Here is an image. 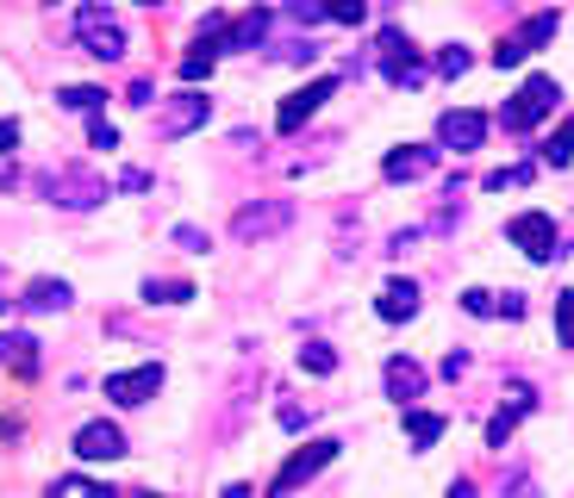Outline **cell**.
Listing matches in <instances>:
<instances>
[{
	"instance_id": "cell-1",
	"label": "cell",
	"mask_w": 574,
	"mask_h": 498,
	"mask_svg": "<svg viewBox=\"0 0 574 498\" xmlns=\"http://www.w3.org/2000/svg\"><path fill=\"white\" fill-rule=\"evenodd\" d=\"M556 107H562V88H556L550 76H531L525 88H518L506 107H499V124H506V131H531V124L550 119Z\"/></svg>"
},
{
	"instance_id": "cell-2",
	"label": "cell",
	"mask_w": 574,
	"mask_h": 498,
	"mask_svg": "<svg viewBox=\"0 0 574 498\" xmlns=\"http://www.w3.org/2000/svg\"><path fill=\"white\" fill-rule=\"evenodd\" d=\"M76 38H81V50H88V57H100V62H119L131 50L126 44V26H119L107 7H81V13H76Z\"/></svg>"
},
{
	"instance_id": "cell-3",
	"label": "cell",
	"mask_w": 574,
	"mask_h": 498,
	"mask_svg": "<svg viewBox=\"0 0 574 498\" xmlns=\"http://www.w3.org/2000/svg\"><path fill=\"white\" fill-rule=\"evenodd\" d=\"M38 187H44V200L69 206V212H88V206L107 200V181H100V175H88V169H50Z\"/></svg>"
},
{
	"instance_id": "cell-4",
	"label": "cell",
	"mask_w": 574,
	"mask_h": 498,
	"mask_svg": "<svg viewBox=\"0 0 574 498\" xmlns=\"http://www.w3.org/2000/svg\"><path fill=\"white\" fill-rule=\"evenodd\" d=\"M556 26H562V19H556V7H550V13H531L525 26L512 31V38H499V44H494V62H499V69H512V62H525L537 44H550V38H556Z\"/></svg>"
},
{
	"instance_id": "cell-5",
	"label": "cell",
	"mask_w": 574,
	"mask_h": 498,
	"mask_svg": "<svg viewBox=\"0 0 574 498\" xmlns=\"http://www.w3.org/2000/svg\"><path fill=\"white\" fill-rule=\"evenodd\" d=\"M337 449H344V442H331V436H319V442H306V449H294V455L281 461V474H275V498H287L294 486H306V480H313V474H319L325 461H331Z\"/></svg>"
},
{
	"instance_id": "cell-6",
	"label": "cell",
	"mask_w": 574,
	"mask_h": 498,
	"mask_svg": "<svg viewBox=\"0 0 574 498\" xmlns=\"http://www.w3.org/2000/svg\"><path fill=\"white\" fill-rule=\"evenodd\" d=\"M506 237L525 249L531 262H550V256H562V249H556V218H550V212H518V218L506 225Z\"/></svg>"
},
{
	"instance_id": "cell-7",
	"label": "cell",
	"mask_w": 574,
	"mask_h": 498,
	"mask_svg": "<svg viewBox=\"0 0 574 498\" xmlns=\"http://www.w3.org/2000/svg\"><path fill=\"white\" fill-rule=\"evenodd\" d=\"M212 119V100L207 93H176V100H162V112H157V138H181V131H200V124Z\"/></svg>"
},
{
	"instance_id": "cell-8",
	"label": "cell",
	"mask_w": 574,
	"mask_h": 498,
	"mask_svg": "<svg viewBox=\"0 0 574 498\" xmlns=\"http://www.w3.org/2000/svg\"><path fill=\"white\" fill-rule=\"evenodd\" d=\"M157 387H162V368H157V361L126 368V374H107V380H100V392H107L112 405H150V399H157Z\"/></svg>"
},
{
	"instance_id": "cell-9",
	"label": "cell",
	"mask_w": 574,
	"mask_h": 498,
	"mask_svg": "<svg viewBox=\"0 0 574 498\" xmlns=\"http://www.w3.org/2000/svg\"><path fill=\"white\" fill-rule=\"evenodd\" d=\"M382 69H387V81H399V88H418V81H425V69H418V50H413V38H406V31L399 26H387L382 31Z\"/></svg>"
},
{
	"instance_id": "cell-10",
	"label": "cell",
	"mask_w": 574,
	"mask_h": 498,
	"mask_svg": "<svg viewBox=\"0 0 574 498\" xmlns=\"http://www.w3.org/2000/svg\"><path fill=\"white\" fill-rule=\"evenodd\" d=\"M481 138H487V112H475V107H456V112H444V119H437V143H444L449 156L481 150Z\"/></svg>"
},
{
	"instance_id": "cell-11",
	"label": "cell",
	"mask_w": 574,
	"mask_h": 498,
	"mask_svg": "<svg viewBox=\"0 0 574 498\" xmlns=\"http://www.w3.org/2000/svg\"><path fill=\"white\" fill-rule=\"evenodd\" d=\"M76 455L81 461H119V455H126V430H119V424H81L76 430Z\"/></svg>"
},
{
	"instance_id": "cell-12",
	"label": "cell",
	"mask_w": 574,
	"mask_h": 498,
	"mask_svg": "<svg viewBox=\"0 0 574 498\" xmlns=\"http://www.w3.org/2000/svg\"><path fill=\"white\" fill-rule=\"evenodd\" d=\"M331 93H337V81H331V76H325V81H313V88H300V93H287V100H281V112H275V124H281V131H300V124L313 119V112H319L325 100H331Z\"/></svg>"
},
{
	"instance_id": "cell-13",
	"label": "cell",
	"mask_w": 574,
	"mask_h": 498,
	"mask_svg": "<svg viewBox=\"0 0 574 498\" xmlns=\"http://www.w3.org/2000/svg\"><path fill=\"white\" fill-rule=\"evenodd\" d=\"M287 218H294V206H287V200H269V206H244L231 231H238L244 243H263V237H275V231H281Z\"/></svg>"
},
{
	"instance_id": "cell-14",
	"label": "cell",
	"mask_w": 574,
	"mask_h": 498,
	"mask_svg": "<svg viewBox=\"0 0 574 498\" xmlns=\"http://www.w3.org/2000/svg\"><path fill=\"white\" fill-rule=\"evenodd\" d=\"M525 411H537V399H531V387H512V392H506V405H499L494 418H487V442H494V449H506Z\"/></svg>"
},
{
	"instance_id": "cell-15",
	"label": "cell",
	"mask_w": 574,
	"mask_h": 498,
	"mask_svg": "<svg viewBox=\"0 0 574 498\" xmlns=\"http://www.w3.org/2000/svg\"><path fill=\"white\" fill-rule=\"evenodd\" d=\"M430 169H437V150H425V143H399L382 162L387 181H418V175H430Z\"/></svg>"
},
{
	"instance_id": "cell-16",
	"label": "cell",
	"mask_w": 574,
	"mask_h": 498,
	"mask_svg": "<svg viewBox=\"0 0 574 498\" xmlns=\"http://www.w3.org/2000/svg\"><path fill=\"white\" fill-rule=\"evenodd\" d=\"M0 368H13V374L32 380L38 374V342L26 337V330H0Z\"/></svg>"
},
{
	"instance_id": "cell-17",
	"label": "cell",
	"mask_w": 574,
	"mask_h": 498,
	"mask_svg": "<svg viewBox=\"0 0 574 498\" xmlns=\"http://www.w3.org/2000/svg\"><path fill=\"white\" fill-rule=\"evenodd\" d=\"M463 311H468V318H494V311H506V318H525V299H518V293H487V287H468V293H463Z\"/></svg>"
},
{
	"instance_id": "cell-18",
	"label": "cell",
	"mask_w": 574,
	"mask_h": 498,
	"mask_svg": "<svg viewBox=\"0 0 574 498\" xmlns=\"http://www.w3.org/2000/svg\"><path fill=\"white\" fill-rule=\"evenodd\" d=\"M375 311H382L387 325H399V318H413L418 311V280H387L382 299H375Z\"/></svg>"
},
{
	"instance_id": "cell-19",
	"label": "cell",
	"mask_w": 574,
	"mask_h": 498,
	"mask_svg": "<svg viewBox=\"0 0 574 498\" xmlns=\"http://www.w3.org/2000/svg\"><path fill=\"white\" fill-rule=\"evenodd\" d=\"M387 392H394L399 405H413L418 392H425V368H418V361H406V356L387 361Z\"/></svg>"
},
{
	"instance_id": "cell-20",
	"label": "cell",
	"mask_w": 574,
	"mask_h": 498,
	"mask_svg": "<svg viewBox=\"0 0 574 498\" xmlns=\"http://www.w3.org/2000/svg\"><path fill=\"white\" fill-rule=\"evenodd\" d=\"M263 38H269V13H263V7H250V13L238 19V26L225 31V50H256Z\"/></svg>"
},
{
	"instance_id": "cell-21",
	"label": "cell",
	"mask_w": 574,
	"mask_h": 498,
	"mask_svg": "<svg viewBox=\"0 0 574 498\" xmlns=\"http://www.w3.org/2000/svg\"><path fill=\"white\" fill-rule=\"evenodd\" d=\"M26 306L32 311H63L69 306V280H32V287H26Z\"/></svg>"
},
{
	"instance_id": "cell-22",
	"label": "cell",
	"mask_w": 574,
	"mask_h": 498,
	"mask_svg": "<svg viewBox=\"0 0 574 498\" xmlns=\"http://www.w3.org/2000/svg\"><path fill=\"white\" fill-rule=\"evenodd\" d=\"M543 162H550V169H562V162H568V156H574V119H562L556 124V138H550V143H543Z\"/></svg>"
},
{
	"instance_id": "cell-23",
	"label": "cell",
	"mask_w": 574,
	"mask_h": 498,
	"mask_svg": "<svg viewBox=\"0 0 574 498\" xmlns=\"http://www.w3.org/2000/svg\"><path fill=\"white\" fill-rule=\"evenodd\" d=\"M406 436H413V449H430V442L444 436V418H430V411H413V418H406Z\"/></svg>"
},
{
	"instance_id": "cell-24",
	"label": "cell",
	"mask_w": 574,
	"mask_h": 498,
	"mask_svg": "<svg viewBox=\"0 0 574 498\" xmlns=\"http://www.w3.org/2000/svg\"><path fill=\"white\" fill-rule=\"evenodd\" d=\"M144 299H157V306H181V299H194L188 280H144Z\"/></svg>"
},
{
	"instance_id": "cell-25",
	"label": "cell",
	"mask_w": 574,
	"mask_h": 498,
	"mask_svg": "<svg viewBox=\"0 0 574 498\" xmlns=\"http://www.w3.org/2000/svg\"><path fill=\"white\" fill-rule=\"evenodd\" d=\"M325 19H337V26H363L368 19V0H319Z\"/></svg>"
},
{
	"instance_id": "cell-26",
	"label": "cell",
	"mask_w": 574,
	"mask_h": 498,
	"mask_svg": "<svg viewBox=\"0 0 574 498\" xmlns=\"http://www.w3.org/2000/svg\"><path fill=\"white\" fill-rule=\"evenodd\" d=\"M300 368H306V374H331V368H337V349H331V342H306V349H300Z\"/></svg>"
},
{
	"instance_id": "cell-27",
	"label": "cell",
	"mask_w": 574,
	"mask_h": 498,
	"mask_svg": "<svg viewBox=\"0 0 574 498\" xmlns=\"http://www.w3.org/2000/svg\"><path fill=\"white\" fill-rule=\"evenodd\" d=\"M57 100H63L69 112H95V119H100V100H107V93H100V88H63Z\"/></svg>"
},
{
	"instance_id": "cell-28",
	"label": "cell",
	"mask_w": 574,
	"mask_h": 498,
	"mask_svg": "<svg viewBox=\"0 0 574 498\" xmlns=\"http://www.w3.org/2000/svg\"><path fill=\"white\" fill-rule=\"evenodd\" d=\"M525 181H531V162H518V169H494L481 187H487V193H512V187H525Z\"/></svg>"
},
{
	"instance_id": "cell-29",
	"label": "cell",
	"mask_w": 574,
	"mask_h": 498,
	"mask_svg": "<svg viewBox=\"0 0 574 498\" xmlns=\"http://www.w3.org/2000/svg\"><path fill=\"white\" fill-rule=\"evenodd\" d=\"M50 498H112L107 486H95V480H57L50 486Z\"/></svg>"
},
{
	"instance_id": "cell-30",
	"label": "cell",
	"mask_w": 574,
	"mask_h": 498,
	"mask_svg": "<svg viewBox=\"0 0 574 498\" xmlns=\"http://www.w3.org/2000/svg\"><path fill=\"white\" fill-rule=\"evenodd\" d=\"M181 76H188V81H207V76H212V50L194 44L188 57H181Z\"/></svg>"
},
{
	"instance_id": "cell-31",
	"label": "cell",
	"mask_w": 574,
	"mask_h": 498,
	"mask_svg": "<svg viewBox=\"0 0 574 498\" xmlns=\"http://www.w3.org/2000/svg\"><path fill=\"white\" fill-rule=\"evenodd\" d=\"M556 337H562V349H574V287L556 299Z\"/></svg>"
},
{
	"instance_id": "cell-32",
	"label": "cell",
	"mask_w": 574,
	"mask_h": 498,
	"mask_svg": "<svg viewBox=\"0 0 574 498\" xmlns=\"http://www.w3.org/2000/svg\"><path fill=\"white\" fill-rule=\"evenodd\" d=\"M437 69H444V76H463V69H468V50H463V44H444V50H437Z\"/></svg>"
},
{
	"instance_id": "cell-33",
	"label": "cell",
	"mask_w": 574,
	"mask_h": 498,
	"mask_svg": "<svg viewBox=\"0 0 574 498\" xmlns=\"http://www.w3.org/2000/svg\"><path fill=\"white\" fill-rule=\"evenodd\" d=\"M88 143H95V150H112V143H119V131H112L107 119H95V124H88Z\"/></svg>"
},
{
	"instance_id": "cell-34",
	"label": "cell",
	"mask_w": 574,
	"mask_h": 498,
	"mask_svg": "<svg viewBox=\"0 0 574 498\" xmlns=\"http://www.w3.org/2000/svg\"><path fill=\"white\" fill-rule=\"evenodd\" d=\"M176 243H181V249H194V256H200V249H207V231H194V225H181V231H176Z\"/></svg>"
},
{
	"instance_id": "cell-35",
	"label": "cell",
	"mask_w": 574,
	"mask_h": 498,
	"mask_svg": "<svg viewBox=\"0 0 574 498\" xmlns=\"http://www.w3.org/2000/svg\"><path fill=\"white\" fill-rule=\"evenodd\" d=\"M119 187H126V193H144V187H150V175H144V169H126V175H119Z\"/></svg>"
},
{
	"instance_id": "cell-36",
	"label": "cell",
	"mask_w": 574,
	"mask_h": 498,
	"mask_svg": "<svg viewBox=\"0 0 574 498\" xmlns=\"http://www.w3.org/2000/svg\"><path fill=\"white\" fill-rule=\"evenodd\" d=\"M13 143H19V124H13V119H0V156L13 150Z\"/></svg>"
},
{
	"instance_id": "cell-37",
	"label": "cell",
	"mask_w": 574,
	"mask_h": 498,
	"mask_svg": "<svg viewBox=\"0 0 574 498\" xmlns=\"http://www.w3.org/2000/svg\"><path fill=\"white\" fill-rule=\"evenodd\" d=\"M506 498H537V480H512V492Z\"/></svg>"
},
{
	"instance_id": "cell-38",
	"label": "cell",
	"mask_w": 574,
	"mask_h": 498,
	"mask_svg": "<svg viewBox=\"0 0 574 498\" xmlns=\"http://www.w3.org/2000/svg\"><path fill=\"white\" fill-rule=\"evenodd\" d=\"M449 498H475V480H456V486H449Z\"/></svg>"
},
{
	"instance_id": "cell-39",
	"label": "cell",
	"mask_w": 574,
	"mask_h": 498,
	"mask_svg": "<svg viewBox=\"0 0 574 498\" xmlns=\"http://www.w3.org/2000/svg\"><path fill=\"white\" fill-rule=\"evenodd\" d=\"M0 436H19V424H13V418H0Z\"/></svg>"
},
{
	"instance_id": "cell-40",
	"label": "cell",
	"mask_w": 574,
	"mask_h": 498,
	"mask_svg": "<svg viewBox=\"0 0 574 498\" xmlns=\"http://www.w3.org/2000/svg\"><path fill=\"white\" fill-rule=\"evenodd\" d=\"M131 498H162V492H131Z\"/></svg>"
},
{
	"instance_id": "cell-41",
	"label": "cell",
	"mask_w": 574,
	"mask_h": 498,
	"mask_svg": "<svg viewBox=\"0 0 574 498\" xmlns=\"http://www.w3.org/2000/svg\"><path fill=\"white\" fill-rule=\"evenodd\" d=\"M144 7H157V0H144Z\"/></svg>"
},
{
	"instance_id": "cell-42",
	"label": "cell",
	"mask_w": 574,
	"mask_h": 498,
	"mask_svg": "<svg viewBox=\"0 0 574 498\" xmlns=\"http://www.w3.org/2000/svg\"><path fill=\"white\" fill-rule=\"evenodd\" d=\"M0 311H7V299H0Z\"/></svg>"
}]
</instances>
